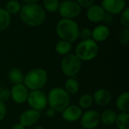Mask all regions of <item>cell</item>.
<instances>
[{
	"label": "cell",
	"instance_id": "6da1fadb",
	"mask_svg": "<svg viewBox=\"0 0 129 129\" xmlns=\"http://www.w3.org/2000/svg\"><path fill=\"white\" fill-rule=\"evenodd\" d=\"M21 21L29 27H39L45 20V11L42 6L37 3L25 4L19 12Z\"/></svg>",
	"mask_w": 129,
	"mask_h": 129
},
{
	"label": "cell",
	"instance_id": "7a4b0ae2",
	"mask_svg": "<svg viewBox=\"0 0 129 129\" xmlns=\"http://www.w3.org/2000/svg\"><path fill=\"white\" fill-rule=\"evenodd\" d=\"M79 26L73 19H60L56 25V32L60 40L74 43L79 36Z\"/></svg>",
	"mask_w": 129,
	"mask_h": 129
},
{
	"label": "cell",
	"instance_id": "3957f363",
	"mask_svg": "<svg viewBox=\"0 0 129 129\" xmlns=\"http://www.w3.org/2000/svg\"><path fill=\"white\" fill-rule=\"evenodd\" d=\"M48 104L55 112L62 113L70 103V94L61 87L52 88L47 96Z\"/></svg>",
	"mask_w": 129,
	"mask_h": 129
},
{
	"label": "cell",
	"instance_id": "277c9868",
	"mask_svg": "<svg viewBox=\"0 0 129 129\" xmlns=\"http://www.w3.org/2000/svg\"><path fill=\"white\" fill-rule=\"evenodd\" d=\"M48 81V73L42 68H33L24 76L23 84L27 89L40 90L45 87Z\"/></svg>",
	"mask_w": 129,
	"mask_h": 129
},
{
	"label": "cell",
	"instance_id": "5b68a950",
	"mask_svg": "<svg viewBox=\"0 0 129 129\" xmlns=\"http://www.w3.org/2000/svg\"><path fill=\"white\" fill-rule=\"evenodd\" d=\"M99 46L92 39L82 40L76 47L75 55L81 61H91L94 59L98 54Z\"/></svg>",
	"mask_w": 129,
	"mask_h": 129
},
{
	"label": "cell",
	"instance_id": "8992f818",
	"mask_svg": "<svg viewBox=\"0 0 129 129\" xmlns=\"http://www.w3.org/2000/svg\"><path fill=\"white\" fill-rule=\"evenodd\" d=\"M60 68L66 76L68 78H73L80 71L82 61L75 54L69 53L63 56L61 61Z\"/></svg>",
	"mask_w": 129,
	"mask_h": 129
},
{
	"label": "cell",
	"instance_id": "52a82bcc",
	"mask_svg": "<svg viewBox=\"0 0 129 129\" xmlns=\"http://www.w3.org/2000/svg\"><path fill=\"white\" fill-rule=\"evenodd\" d=\"M82 11V8L73 0L62 1L58 8L59 14L64 19H73L78 17Z\"/></svg>",
	"mask_w": 129,
	"mask_h": 129
},
{
	"label": "cell",
	"instance_id": "ba28073f",
	"mask_svg": "<svg viewBox=\"0 0 129 129\" xmlns=\"http://www.w3.org/2000/svg\"><path fill=\"white\" fill-rule=\"evenodd\" d=\"M26 101L31 109L39 112L45 109L48 105L47 96L41 90H32L31 92H29Z\"/></svg>",
	"mask_w": 129,
	"mask_h": 129
},
{
	"label": "cell",
	"instance_id": "9c48e42d",
	"mask_svg": "<svg viewBox=\"0 0 129 129\" xmlns=\"http://www.w3.org/2000/svg\"><path fill=\"white\" fill-rule=\"evenodd\" d=\"M81 125L85 129L96 128L101 122V114L96 110H88L81 116Z\"/></svg>",
	"mask_w": 129,
	"mask_h": 129
},
{
	"label": "cell",
	"instance_id": "30bf717a",
	"mask_svg": "<svg viewBox=\"0 0 129 129\" xmlns=\"http://www.w3.org/2000/svg\"><path fill=\"white\" fill-rule=\"evenodd\" d=\"M101 7L106 13L113 15L121 14L127 6L125 0H102Z\"/></svg>",
	"mask_w": 129,
	"mask_h": 129
},
{
	"label": "cell",
	"instance_id": "8fae6325",
	"mask_svg": "<svg viewBox=\"0 0 129 129\" xmlns=\"http://www.w3.org/2000/svg\"><path fill=\"white\" fill-rule=\"evenodd\" d=\"M29 91L23 84L14 85L11 90L10 95L12 100L17 104H23L27 100Z\"/></svg>",
	"mask_w": 129,
	"mask_h": 129
},
{
	"label": "cell",
	"instance_id": "7c38bea8",
	"mask_svg": "<svg viewBox=\"0 0 129 129\" xmlns=\"http://www.w3.org/2000/svg\"><path fill=\"white\" fill-rule=\"evenodd\" d=\"M39 119H40V113L37 110L29 109L22 113V114L20 116L19 123L21 124L25 128L30 127L35 123H36Z\"/></svg>",
	"mask_w": 129,
	"mask_h": 129
},
{
	"label": "cell",
	"instance_id": "4fadbf2b",
	"mask_svg": "<svg viewBox=\"0 0 129 129\" xmlns=\"http://www.w3.org/2000/svg\"><path fill=\"white\" fill-rule=\"evenodd\" d=\"M106 12L101 5H93L87 9L86 16L89 21L98 24L104 20L106 16Z\"/></svg>",
	"mask_w": 129,
	"mask_h": 129
},
{
	"label": "cell",
	"instance_id": "5bb4252c",
	"mask_svg": "<svg viewBox=\"0 0 129 129\" xmlns=\"http://www.w3.org/2000/svg\"><path fill=\"white\" fill-rule=\"evenodd\" d=\"M82 115V109L76 105H69L63 112V119L68 122H74L80 119Z\"/></svg>",
	"mask_w": 129,
	"mask_h": 129
},
{
	"label": "cell",
	"instance_id": "9a60e30c",
	"mask_svg": "<svg viewBox=\"0 0 129 129\" xmlns=\"http://www.w3.org/2000/svg\"><path fill=\"white\" fill-rule=\"evenodd\" d=\"M93 100L94 102L101 106H104L108 105L112 100V94L107 89H99L96 90L94 94Z\"/></svg>",
	"mask_w": 129,
	"mask_h": 129
},
{
	"label": "cell",
	"instance_id": "2e32d148",
	"mask_svg": "<svg viewBox=\"0 0 129 129\" xmlns=\"http://www.w3.org/2000/svg\"><path fill=\"white\" fill-rule=\"evenodd\" d=\"M110 34V28L104 24H100L96 26L93 30L91 34V39L94 40L96 43L98 42H104L108 39Z\"/></svg>",
	"mask_w": 129,
	"mask_h": 129
},
{
	"label": "cell",
	"instance_id": "e0dca14e",
	"mask_svg": "<svg viewBox=\"0 0 129 129\" xmlns=\"http://www.w3.org/2000/svg\"><path fill=\"white\" fill-rule=\"evenodd\" d=\"M116 105L121 113H128L129 111V93L123 92L119 95L116 99Z\"/></svg>",
	"mask_w": 129,
	"mask_h": 129
},
{
	"label": "cell",
	"instance_id": "ac0fdd59",
	"mask_svg": "<svg viewBox=\"0 0 129 129\" xmlns=\"http://www.w3.org/2000/svg\"><path fill=\"white\" fill-rule=\"evenodd\" d=\"M116 113L113 109H106L101 114V122L106 125H113L116 123Z\"/></svg>",
	"mask_w": 129,
	"mask_h": 129
},
{
	"label": "cell",
	"instance_id": "d6986e66",
	"mask_svg": "<svg viewBox=\"0 0 129 129\" xmlns=\"http://www.w3.org/2000/svg\"><path fill=\"white\" fill-rule=\"evenodd\" d=\"M8 78L10 81L14 84H23V79H24V75L23 71L17 68H13L8 71Z\"/></svg>",
	"mask_w": 129,
	"mask_h": 129
},
{
	"label": "cell",
	"instance_id": "ffe728a7",
	"mask_svg": "<svg viewBox=\"0 0 129 129\" xmlns=\"http://www.w3.org/2000/svg\"><path fill=\"white\" fill-rule=\"evenodd\" d=\"M73 46L72 43L64 41V40H60L55 45V51L57 54L60 56H67L68 55L70 51L72 50Z\"/></svg>",
	"mask_w": 129,
	"mask_h": 129
},
{
	"label": "cell",
	"instance_id": "44dd1931",
	"mask_svg": "<svg viewBox=\"0 0 129 129\" xmlns=\"http://www.w3.org/2000/svg\"><path fill=\"white\" fill-rule=\"evenodd\" d=\"M11 21V14L4 8H0V31L6 30L9 27Z\"/></svg>",
	"mask_w": 129,
	"mask_h": 129
},
{
	"label": "cell",
	"instance_id": "7402d4cb",
	"mask_svg": "<svg viewBox=\"0 0 129 129\" xmlns=\"http://www.w3.org/2000/svg\"><path fill=\"white\" fill-rule=\"evenodd\" d=\"M65 90L69 94H76L79 90V84L74 78H68L65 82Z\"/></svg>",
	"mask_w": 129,
	"mask_h": 129
},
{
	"label": "cell",
	"instance_id": "603a6c76",
	"mask_svg": "<svg viewBox=\"0 0 129 129\" xmlns=\"http://www.w3.org/2000/svg\"><path fill=\"white\" fill-rule=\"evenodd\" d=\"M118 129H129V113H121L117 115L115 123Z\"/></svg>",
	"mask_w": 129,
	"mask_h": 129
},
{
	"label": "cell",
	"instance_id": "cb8c5ba5",
	"mask_svg": "<svg viewBox=\"0 0 129 129\" xmlns=\"http://www.w3.org/2000/svg\"><path fill=\"white\" fill-rule=\"evenodd\" d=\"M21 4L17 0H9L4 8L10 14H16L20 12L21 9Z\"/></svg>",
	"mask_w": 129,
	"mask_h": 129
},
{
	"label": "cell",
	"instance_id": "d4e9b609",
	"mask_svg": "<svg viewBox=\"0 0 129 129\" xmlns=\"http://www.w3.org/2000/svg\"><path fill=\"white\" fill-rule=\"evenodd\" d=\"M93 103V97L89 94H83L79 99V106L81 109H88L91 106Z\"/></svg>",
	"mask_w": 129,
	"mask_h": 129
},
{
	"label": "cell",
	"instance_id": "484cf974",
	"mask_svg": "<svg viewBox=\"0 0 129 129\" xmlns=\"http://www.w3.org/2000/svg\"><path fill=\"white\" fill-rule=\"evenodd\" d=\"M60 2L59 0H43V8L50 13H54L58 11Z\"/></svg>",
	"mask_w": 129,
	"mask_h": 129
},
{
	"label": "cell",
	"instance_id": "4316f807",
	"mask_svg": "<svg viewBox=\"0 0 129 129\" xmlns=\"http://www.w3.org/2000/svg\"><path fill=\"white\" fill-rule=\"evenodd\" d=\"M120 22L125 28L129 27V8L126 7L120 14Z\"/></svg>",
	"mask_w": 129,
	"mask_h": 129
},
{
	"label": "cell",
	"instance_id": "83f0119b",
	"mask_svg": "<svg viewBox=\"0 0 129 129\" xmlns=\"http://www.w3.org/2000/svg\"><path fill=\"white\" fill-rule=\"evenodd\" d=\"M119 41L122 45H127L129 41V29L124 28L120 31L119 33Z\"/></svg>",
	"mask_w": 129,
	"mask_h": 129
},
{
	"label": "cell",
	"instance_id": "f1b7e54d",
	"mask_svg": "<svg viewBox=\"0 0 129 129\" xmlns=\"http://www.w3.org/2000/svg\"><path fill=\"white\" fill-rule=\"evenodd\" d=\"M91 34H92V30L90 28L85 27L79 31V37H81L82 40H88V39H91Z\"/></svg>",
	"mask_w": 129,
	"mask_h": 129
},
{
	"label": "cell",
	"instance_id": "f546056e",
	"mask_svg": "<svg viewBox=\"0 0 129 129\" xmlns=\"http://www.w3.org/2000/svg\"><path fill=\"white\" fill-rule=\"evenodd\" d=\"M76 2L81 7L88 8L91 5H94V0H76Z\"/></svg>",
	"mask_w": 129,
	"mask_h": 129
},
{
	"label": "cell",
	"instance_id": "4dcf8cb0",
	"mask_svg": "<svg viewBox=\"0 0 129 129\" xmlns=\"http://www.w3.org/2000/svg\"><path fill=\"white\" fill-rule=\"evenodd\" d=\"M11 97L10 95V90L8 89H4L0 90V100L2 102H5L7 100H9V98Z\"/></svg>",
	"mask_w": 129,
	"mask_h": 129
},
{
	"label": "cell",
	"instance_id": "1f68e13d",
	"mask_svg": "<svg viewBox=\"0 0 129 129\" xmlns=\"http://www.w3.org/2000/svg\"><path fill=\"white\" fill-rule=\"evenodd\" d=\"M7 114V108L3 102L0 100V121L3 120Z\"/></svg>",
	"mask_w": 129,
	"mask_h": 129
},
{
	"label": "cell",
	"instance_id": "d6a6232c",
	"mask_svg": "<svg viewBox=\"0 0 129 129\" xmlns=\"http://www.w3.org/2000/svg\"><path fill=\"white\" fill-rule=\"evenodd\" d=\"M55 113H56V112H55L53 109L49 108V109H48L47 111H46V116H47L48 118H53V117L54 116Z\"/></svg>",
	"mask_w": 129,
	"mask_h": 129
},
{
	"label": "cell",
	"instance_id": "836d02e7",
	"mask_svg": "<svg viewBox=\"0 0 129 129\" xmlns=\"http://www.w3.org/2000/svg\"><path fill=\"white\" fill-rule=\"evenodd\" d=\"M11 129H26V128H25V127H24V126H23L21 124L18 123V124L14 125L12 127V128Z\"/></svg>",
	"mask_w": 129,
	"mask_h": 129
},
{
	"label": "cell",
	"instance_id": "e575fe53",
	"mask_svg": "<svg viewBox=\"0 0 129 129\" xmlns=\"http://www.w3.org/2000/svg\"><path fill=\"white\" fill-rule=\"evenodd\" d=\"M26 4H33V3H37L39 0H22Z\"/></svg>",
	"mask_w": 129,
	"mask_h": 129
},
{
	"label": "cell",
	"instance_id": "d590c367",
	"mask_svg": "<svg viewBox=\"0 0 129 129\" xmlns=\"http://www.w3.org/2000/svg\"><path fill=\"white\" fill-rule=\"evenodd\" d=\"M33 129H45V128H43V127H42V126H36V127L33 128Z\"/></svg>",
	"mask_w": 129,
	"mask_h": 129
},
{
	"label": "cell",
	"instance_id": "8d00e7d4",
	"mask_svg": "<svg viewBox=\"0 0 129 129\" xmlns=\"http://www.w3.org/2000/svg\"><path fill=\"white\" fill-rule=\"evenodd\" d=\"M63 1H70V0H63Z\"/></svg>",
	"mask_w": 129,
	"mask_h": 129
}]
</instances>
